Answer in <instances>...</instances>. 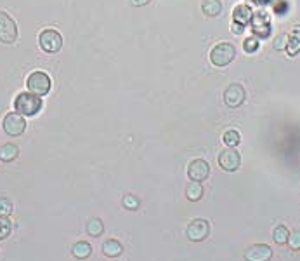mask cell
<instances>
[{
	"label": "cell",
	"instance_id": "29",
	"mask_svg": "<svg viewBox=\"0 0 300 261\" xmlns=\"http://www.w3.org/2000/svg\"><path fill=\"white\" fill-rule=\"evenodd\" d=\"M233 32H235L236 35L243 34V25H239V23H235V25H233Z\"/></svg>",
	"mask_w": 300,
	"mask_h": 261
},
{
	"label": "cell",
	"instance_id": "20",
	"mask_svg": "<svg viewBox=\"0 0 300 261\" xmlns=\"http://www.w3.org/2000/svg\"><path fill=\"white\" fill-rule=\"evenodd\" d=\"M288 235H290V232H288V228L284 226V225H278V226L274 228V232H272V239H274V242L278 245L286 244Z\"/></svg>",
	"mask_w": 300,
	"mask_h": 261
},
{
	"label": "cell",
	"instance_id": "7",
	"mask_svg": "<svg viewBox=\"0 0 300 261\" xmlns=\"http://www.w3.org/2000/svg\"><path fill=\"white\" fill-rule=\"evenodd\" d=\"M208 233H210V225L203 218L193 220L188 225V228H186V235H188V239L191 242H203L208 237Z\"/></svg>",
	"mask_w": 300,
	"mask_h": 261
},
{
	"label": "cell",
	"instance_id": "6",
	"mask_svg": "<svg viewBox=\"0 0 300 261\" xmlns=\"http://www.w3.org/2000/svg\"><path fill=\"white\" fill-rule=\"evenodd\" d=\"M2 127H4L5 134L9 136H21V134L25 133L26 129V121L25 117L21 115L17 112H11L4 117V122H2Z\"/></svg>",
	"mask_w": 300,
	"mask_h": 261
},
{
	"label": "cell",
	"instance_id": "17",
	"mask_svg": "<svg viewBox=\"0 0 300 261\" xmlns=\"http://www.w3.org/2000/svg\"><path fill=\"white\" fill-rule=\"evenodd\" d=\"M186 197H188V200H191V202H198V200L202 199L203 197L202 183L191 181L189 185H188V188H186Z\"/></svg>",
	"mask_w": 300,
	"mask_h": 261
},
{
	"label": "cell",
	"instance_id": "3",
	"mask_svg": "<svg viewBox=\"0 0 300 261\" xmlns=\"http://www.w3.org/2000/svg\"><path fill=\"white\" fill-rule=\"evenodd\" d=\"M26 86H28V91L32 94L46 96L49 94L52 82H50V77L46 71H33L28 79H26Z\"/></svg>",
	"mask_w": 300,
	"mask_h": 261
},
{
	"label": "cell",
	"instance_id": "10",
	"mask_svg": "<svg viewBox=\"0 0 300 261\" xmlns=\"http://www.w3.org/2000/svg\"><path fill=\"white\" fill-rule=\"evenodd\" d=\"M210 176V164L203 158H194L193 162H189L188 166V178L191 181H198L202 183L205 181Z\"/></svg>",
	"mask_w": 300,
	"mask_h": 261
},
{
	"label": "cell",
	"instance_id": "27",
	"mask_svg": "<svg viewBox=\"0 0 300 261\" xmlns=\"http://www.w3.org/2000/svg\"><path fill=\"white\" fill-rule=\"evenodd\" d=\"M243 47H245V51H247V52H253V51L259 47V42L255 40V38H247V40H245V44H243Z\"/></svg>",
	"mask_w": 300,
	"mask_h": 261
},
{
	"label": "cell",
	"instance_id": "5",
	"mask_svg": "<svg viewBox=\"0 0 300 261\" xmlns=\"http://www.w3.org/2000/svg\"><path fill=\"white\" fill-rule=\"evenodd\" d=\"M17 40V25L7 13L0 11V42L14 44Z\"/></svg>",
	"mask_w": 300,
	"mask_h": 261
},
{
	"label": "cell",
	"instance_id": "21",
	"mask_svg": "<svg viewBox=\"0 0 300 261\" xmlns=\"http://www.w3.org/2000/svg\"><path fill=\"white\" fill-rule=\"evenodd\" d=\"M103 232H104V225L99 218H92V220L87 223V233H89V235L99 237V235H103Z\"/></svg>",
	"mask_w": 300,
	"mask_h": 261
},
{
	"label": "cell",
	"instance_id": "24",
	"mask_svg": "<svg viewBox=\"0 0 300 261\" xmlns=\"http://www.w3.org/2000/svg\"><path fill=\"white\" fill-rule=\"evenodd\" d=\"M293 251H300V230H295L288 235V242H286Z\"/></svg>",
	"mask_w": 300,
	"mask_h": 261
},
{
	"label": "cell",
	"instance_id": "2",
	"mask_svg": "<svg viewBox=\"0 0 300 261\" xmlns=\"http://www.w3.org/2000/svg\"><path fill=\"white\" fill-rule=\"evenodd\" d=\"M236 58V47L229 42H221L214 49L210 51V61L217 68H224L235 61Z\"/></svg>",
	"mask_w": 300,
	"mask_h": 261
},
{
	"label": "cell",
	"instance_id": "26",
	"mask_svg": "<svg viewBox=\"0 0 300 261\" xmlns=\"http://www.w3.org/2000/svg\"><path fill=\"white\" fill-rule=\"evenodd\" d=\"M286 46H288V35H278L276 37V40H274V49H278V51H283V49H286Z\"/></svg>",
	"mask_w": 300,
	"mask_h": 261
},
{
	"label": "cell",
	"instance_id": "18",
	"mask_svg": "<svg viewBox=\"0 0 300 261\" xmlns=\"http://www.w3.org/2000/svg\"><path fill=\"white\" fill-rule=\"evenodd\" d=\"M250 17H252V11L247 5H238L235 9V23H239V25L245 26L250 21Z\"/></svg>",
	"mask_w": 300,
	"mask_h": 261
},
{
	"label": "cell",
	"instance_id": "13",
	"mask_svg": "<svg viewBox=\"0 0 300 261\" xmlns=\"http://www.w3.org/2000/svg\"><path fill=\"white\" fill-rule=\"evenodd\" d=\"M202 11L205 16L208 17H215L222 13V2L221 0H203L202 4Z\"/></svg>",
	"mask_w": 300,
	"mask_h": 261
},
{
	"label": "cell",
	"instance_id": "22",
	"mask_svg": "<svg viewBox=\"0 0 300 261\" xmlns=\"http://www.w3.org/2000/svg\"><path fill=\"white\" fill-rule=\"evenodd\" d=\"M11 232H13V225H11V221H9L5 216H0V241L7 239V237L11 235Z\"/></svg>",
	"mask_w": 300,
	"mask_h": 261
},
{
	"label": "cell",
	"instance_id": "11",
	"mask_svg": "<svg viewBox=\"0 0 300 261\" xmlns=\"http://www.w3.org/2000/svg\"><path fill=\"white\" fill-rule=\"evenodd\" d=\"M272 249L268 244H253L245 251V261H271Z\"/></svg>",
	"mask_w": 300,
	"mask_h": 261
},
{
	"label": "cell",
	"instance_id": "1",
	"mask_svg": "<svg viewBox=\"0 0 300 261\" xmlns=\"http://www.w3.org/2000/svg\"><path fill=\"white\" fill-rule=\"evenodd\" d=\"M14 108L16 112L23 117H33L42 110L40 96L32 94V92H19L14 100Z\"/></svg>",
	"mask_w": 300,
	"mask_h": 261
},
{
	"label": "cell",
	"instance_id": "16",
	"mask_svg": "<svg viewBox=\"0 0 300 261\" xmlns=\"http://www.w3.org/2000/svg\"><path fill=\"white\" fill-rule=\"evenodd\" d=\"M17 155H19V148L16 145H13V143H7V145H4L0 148V160L2 162L16 160Z\"/></svg>",
	"mask_w": 300,
	"mask_h": 261
},
{
	"label": "cell",
	"instance_id": "19",
	"mask_svg": "<svg viewBox=\"0 0 300 261\" xmlns=\"http://www.w3.org/2000/svg\"><path fill=\"white\" fill-rule=\"evenodd\" d=\"M222 141H224V145H226L227 148H235V146L239 145L241 136H239V133L236 131V129H229V131H226V133H224V136H222Z\"/></svg>",
	"mask_w": 300,
	"mask_h": 261
},
{
	"label": "cell",
	"instance_id": "9",
	"mask_svg": "<svg viewBox=\"0 0 300 261\" xmlns=\"http://www.w3.org/2000/svg\"><path fill=\"white\" fill-rule=\"evenodd\" d=\"M247 100V92H245V87L241 84H231L224 91V103L229 108H238L241 106Z\"/></svg>",
	"mask_w": 300,
	"mask_h": 261
},
{
	"label": "cell",
	"instance_id": "4",
	"mask_svg": "<svg viewBox=\"0 0 300 261\" xmlns=\"http://www.w3.org/2000/svg\"><path fill=\"white\" fill-rule=\"evenodd\" d=\"M38 44H40L44 52L56 54V52H59L63 47V37L59 32H56V30L47 28V30H44L40 34V37H38Z\"/></svg>",
	"mask_w": 300,
	"mask_h": 261
},
{
	"label": "cell",
	"instance_id": "8",
	"mask_svg": "<svg viewBox=\"0 0 300 261\" xmlns=\"http://www.w3.org/2000/svg\"><path fill=\"white\" fill-rule=\"evenodd\" d=\"M219 166L226 173H235L241 166V157L235 148H226L219 154Z\"/></svg>",
	"mask_w": 300,
	"mask_h": 261
},
{
	"label": "cell",
	"instance_id": "28",
	"mask_svg": "<svg viewBox=\"0 0 300 261\" xmlns=\"http://www.w3.org/2000/svg\"><path fill=\"white\" fill-rule=\"evenodd\" d=\"M130 4L134 5V7H141V5L149 4V0H130Z\"/></svg>",
	"mask_w": 300,
	"mask_h": 261
},
{
	"label": "cell",
	"instance_id": "12",
	"mask_svg": "<svg viewBox=\"0 0 300 261\" xmlns=\"http://www.w3.org/2000/svg\"><path fill=\"white\" fill-rule=\"evenodd\" d=\"M71 254H73L77 260H87V258L92 254V245L85 241H80V242H77V244H73Z\"/></svg>",
	"mask_w": 300,
	"mask_h": 261
},
{
	"label": "cell",
	"instance_id": "14",
	"mask_svg": "<svg viewBox=\"0 0 300 261\" xmlns=\"http://www.w3.org/2000/svg\"><path fill=\"white\" fill-rule=\"evenodd\" d=\"M103 253L108 258H116L124 253V245L120 244L118 241H115V239H110V241H106L103 244Z\"/></svg>",
	"mask_w": 300,
	"mask_h": 261
},
{
	"label": "cell",
	"instance_id": "25",
	"mask_svg": "<svg viewBox=\"0 0 300 261\" xmlns=\"http://www.w3.org/2000/svg\"><path fill=\"white\" fill-rule=\"evenodd\" d=\"M11 212H13V204H11V200L5 199V197H2L0 199V216H11Z\"/></svg>",
	"mask_w": 300,
	"mask_h": 261
},
{
	"label": "cell",
	"instance_id": "23",
	"mask_svg": "<svg viewBox=\"0 0 300 261\" xmlns=\"http://www.w3.org/2000/svg\"><path fill=\"white\" fill-rule=\"evenodd\" d=\"M124 208L125 209H128V211H137V209H139V206H141V200L137 199L136 195H125L124 197Z\"/></svg>",
	"mask_w": 300,
	"mask_h": 261
},
{
	"label": "cell",
	"instance_id": "15",
	"mask_svg": "<svg viewBox=\"0 0 300 261\" xmlns=\"http://www.w3.org/2000/svg\"><path fill=\"white\" fill-rule=\"evenodd\" d=\"M286 51L290 56H295L300 51V25H297L292 32V37H288V46Z\"/></svg>",
	"mask_w": 300,
	"mask_h": 261
}]
</instances>
